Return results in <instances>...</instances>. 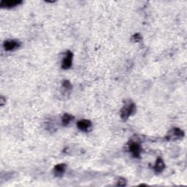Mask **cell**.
Wrapping results in <instances>:
<instances>
[{"instance_id":"obj_1","label":"cell","mask_w":187,"mask_h":187,"mask_svg":"<svg viewBox=\"0 0 187 187\" xmlns=\"http://www.w3.org/2000/svg\"><path fill=\"white\" fill-rule=\"evenodd\" d=\"M134 111H135V105L134 104L131 103L125 105L121 111V118L124 120H126L134 113Z\"/></svg>"},{"instance_id":"obj_2","label":"cell","mask_w":187,"mask_h":187,"mask_svg":"<svg viewBox=\"0 0 187 187\" xmlns=\"http://www.w3.org/2000/svg\"><path fill=\"white\" fill-rule=\"evenodd\" d=\"M184 135V133L182 130L179 128H173L167 134V138L168 140H178V139L182 138Z\"/></svg>"},{"instance_id":"obj_3","label":"cell","mask_w":187,"mask_h":187,"mask_svg":"<svg viewBox=\"0 0 187 187\" xmlns=\"http://www.w3.org/2000/svg\"><path fill=\"white\" fill-rule=\"evenodd\" d=\"M72 53L71 51H67L66 57L62 61V68L64 69H67L70 68L72 66Z\"/></svg>"},{"instance_id":"obj_4","label":"cell","mask_w":187,"mask_h":187,"mask_svg":"<svg viewBox=\"0 0 187 187\" xmlns=\"http://www.w3.org/2000/svg\"><path fill=\"white\" fill-rule=\"evenodd\" d=\"M130 151L134 157H140V151H141V148H140V146L138 142H132L130 145Z\"/></svg>"},{"instance_id":"obj_5","label":"cell","mask_w":187,"mask_h":187,"mask_svg":"<svg viewBox=\"0 0 187 187\" xmlns=\"http://www.w3.org/2000/svg\"><path fill=\"white\" fill-rule=\"evenodd\" d=\"M77 127L79 130L83 131V132H87L88 129L92 127V122L89 120L84 119V120L78 121V124H77Z\"/></svg>"},{"instance_id":"obj_6","label":"cell","mask_w":187,"mask_h":187,"mask_svg":"<svg viewBox=\"0 0 187 187\" xmlns=\"http://www.w3.org/2000/svg\"><path fill=\"white\" fill-rule=\"evenodd\" d=\"M19 45H20V42L16 41V40H7L4 43V47H5V49L6 51H12V50H14L16 48H18Z\"/></svg>"},{"instance_id":"obj_7","label":"cell","mask_w":187,"mask_h":187,"mask_svg":"<svg viewBox=\"0 0 187 187\" xmlns=\"http://www.w3.org/2000/svg\"><path fill=\"white\" fill-rule=\"evenodd\" d=\"M22 2L17 1V0H9V1L1 2V6L5 7H13L20 5Z\"/></svg>"},{"instance_id":"obj_8","label":"cell","mask_w":187,"mask_h":187,"mask_svg":"<svg viewBox=\"0 0 187 187\" xmlns=\"http://www.w3.org/2000/svg\"><path fill=\"white\" fill-rule=\"evenodd\" d=\"M165 162L162 158H158L156 162L155 166H154V170L157 173H160L165 169Z\"/></svg>"},{"instance_id":"obj_9","label":"cell","mask_w":187,"mask_h":187,"mask_svg":"<svg viewBox=\"0 0 187 187\" xmlns=\"http://www.w3.org/2000/svg\"><path fill=\"white\" fill-rule=\"evenodd\" d=\"M65 168H66V165L64 164H59L56 165L54 167V174L56 176H61L64 173Z\"/></svg>"},{"instance_id":"obj_10","label":"cell","mask_w":187,"mask_h":187,"mask_svg":"<svg viewBox=\"0 0 187 187\" xmlns=\"http://www.w3.org/2000/svg\"><path fill=\"white\" fill-rule=\"evenodd\" d=\"M72 119H73L72 115L66 113V114L63 115L62 119H61V122H62V124L64 126H67V125L72 121Z\"/></svg>"},{"instance_id":"obj_11","label":"cell","mask_w":187,"mask_h":187,"mask_svg":"<svg viewBox=\"0 0 187 187\" xmlns=\"http://www.w3.org/2000/svg\"><path fill=\"white\" fill-rule=\"evenodd\" d=\"M126 183H127V181H125L124 178H119L118 182H117V185H118V186H125V185H126Z\"/></svg>"},{"instance_id":"obj_12","label":"cell","mask_w":187,"mask_h":187,"mask_svg":"<svg viewBox=\"0 0 187 187\" xmlns=\"http://www.w3.org/2000/svg\"><path fill=\"white\" fill-rule=\"evenodd\" d=\"M62 86H63V87H64L65 88H67V89L71 88V84L69 83V81H68V80H64Z\"/></svg>"},{"instance_id":"obj_13","label":"cell","mask_w":187,"mask_h":187,"mask_svg":"<svg viewBox=\"0 0 187 187\" xmlns=\"http://www.w3.org/2000/svg\"><path fill=\"white\" fill-rule=\"evenodd\" d=\"M133 38H134L135 41H140V34H134V35L133 36Z\"/></svg>"}]
</instances>
